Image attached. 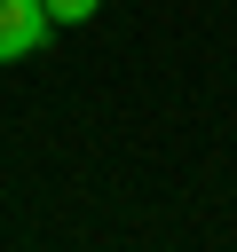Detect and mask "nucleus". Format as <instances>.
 <instances>
[{"label": "nucleus", "mask_w": 237, "mask_h": 252, "mask_svg": "<svg viewBox=\"0 0 237 252\" xmlns=\"http://www.w3.org/2000/svg\"><path fill=\"white\" fill-rule=\"evenodd\" d=\"M47 0H0V63H16V55H32L40 39H47Z\"/></svg>", "instance_id": "f257e3e1"}, {"label": "nucleus", "mask_w": 237, "mask_h": 252, "mask_svg": "<svg viewBox=\"0 0 237 252\" xmlns=\"http://www.w3.org/2000/svg\"><path fill=\"white\" fill-rule=\"evenodd\" d=\"M95 8H103V0H47V16H55V24H87Z\"/></svg>", "instance_id": "f03ea898"}]
</instances>
